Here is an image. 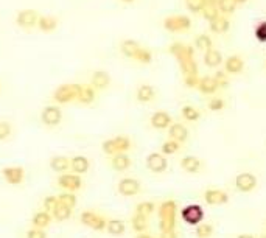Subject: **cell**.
I'll list each match as a JSON object with an SVG mask.
<instances>
[{
	"instance_id": "6da1fadb",
	"label": "cell",
	"mask_w": 266,
	"mask_h": 238,
	"mask_svg": "<svg viewBox=\"0 0 266 238\" xmlns=\"http://www.w3.org/2000/svg\"><path fill=\"white\" fill-rule=\"evenodd\" d=\"M168 52L178 59L184 77L198 75V64L195 61V50H193L191 45L184 42H173L168 47Z\"/></svg>"
},
{
	"instance_id": "7a4b0ae2",
	"label": "cell",
	"mask_w": 266,
	"mask_h": 238,
	"mask_svg": "<svg viewBox=\"0 0 266 238\" xmlns=\"http://www.w3.org/2000/svg\"><path fill=\"white\" fill-rule=\"evenodd\" d=\"M178 204L173 199H167L159 206V229L160 232L176 230Z\"/></svg>"
},
{
	"instance_id": "3957f363",
	"label": "cell",
	"mask_w": 266,
	"mask_h": 238,
	"mask_svg": "<svg viewBox=\"0 0 266 238\" xmlns=\"http://www.w3.org/2000/svg\"><path fill=\"white\" fill-rule=\"evenodd\" d=\"M131 148H132V140L128 135H115L112 139H106L102 144V150L108 157L128 153Z\"/></svg>"
},
{
	"instance_id": "277c9868",
	"label": "cell",
	"mask_w": 266,
	"mask_h": 238,
	"mask_svg": "<svg viewBox=\"0 0 266 238\" xmlns=\"http://www.w3.org/2000/svg\"><path fill=\"white\" fill-rule=\"evenodd\" d=\"M81 84H62L53 92V101L56 105H69L72 101H77L78 93H80Z\"/></svg>"
},
{
	"instance_id": "5b68a950",
	"label": "cell",
	"mask_w": 266,
	"mask_h": 238,
	"mask_svg": "<svg viewBox=\"0 0 266 238\" xmlns=\"http://www.w3.org/2000/svg\"><path fill=\"white\" fill-rule=\"evenodd\" d=\"M56 185L61 188V192L77 193L78 190H81L84 187V179H83V176H78L74 173H64V175H58Z\"/></svg>"
},
{
	"instance_id": "8992f818",
	"label": "cell",
	"mask_w": 266,
	"mask_h": 238,
	"mask_svg": "<svg viewBox=\"0 0 266 238\" xmlns=\"http://www.w3.org/2000/svg\"><path fill=\"white\" fill-rule=\"evenodd\" d=\"M62 109L58 105H48L41 111V122L47 128H56L62 123Z\"/></svg>"
},
{
	"instance_id": "52a82bcc",
	"label": "cell",
	"mask_w": 266,
	"mask_h": 238,
	"mask_svg": "<svg viewBox=\"0 0 266 238\" xmlns=\"http://www.w3.org/2000/svg\"><path fill=\"white\" fill-rule=\"evenodd\" d=\"M191 27V19L185 14H175L163 19V28L170 33L187 31Z\"/></svg>"
},
{
	"instance_id": "ba28073f",
	"label": "cell",
	"mask_w": 266,
	"mask_h": 238,
	"mask_svg": "<svg viewBox=\"0 0 266 238\" xmlns=\"http://www.w3.org/2000/svg\"><path fill=\"white\" fill-rule=\"evenodd\" d=\"M181 218L190 226H200L204 220V209L200 204H188L181 210Z\"/></svg>"
},
{
	"instance_id": "9c48e42d",
	"label": "cell",
	"mask_w": 266,
	"mask_h": 238,
	"mask_svg": "<svg viewBox=\"0 0 266 238\" xmlns=\"http://www.w3.org/2000/svg\"><path fill=\"white\" fill-rule=\"evenodd\" d=\"M2 176L10 185H20L25 181V168L22 165H7L2 168Z\"/></svg>"
},
{
	"instance_id": "30bf717a",
	"label": "cell",
	"mask_w": 266,
	"mask_h": 238,
	"mask_svg": "<svg viewBox=\"0 0 266 238\" xmlns=\"http://www.w3.org/2000/svg\"><path fill=\"white\" fill-rule=\"evenodd\" d=\"M41 14L36 10H20L16 16V23L17 27L23 28V30H33L38 27V20H39Z\"/></svg>"
},
{
	"instance_id": "8fae6325",
	"label": "cell",
	"mask_w": 266,
	"mask_h": 238,
	"mask_svg": "<svg viewBox=\"0 0 266 238\" xmlns=\"http://www.w3.org/2000/svg\"><path fill=\"white\" fill-rule=\"evenodd\" d=\"M117 192H118V195L131 198V196H136L142 192V184L136 178H122L117 184Z\"/></svg>"
},
{
	"instance_id": "7c38bea8",
	"label": "cell",
	"mask_w": 266,
	"mask_h": 238,
	"mask_svg": "<svg viewBox=\"0 0 266 238\" xmlns=\"http://www.w3.org/2000/svg\"><path fill=\"white\" fill-rule=\"evenodd\" d=\"M145 165H147V168L154 173V175H160V173H165L167 168H168V160H167V156H163L162 153H150L145 159Z\"/></svg>"
},
{
	"instance_id": "4fadbf2b",
	"label": "cell",
	"mask_w": 266,
	"mask_h": 238,
	"mask_svg": "<svg viewBox=\"0 0 266 238\" xmlns=\"http://www.w3.org/2000/svg\"><path fill=\"white\" fill-rule=\"evenodd\" d=\"M235 187H237L238 192H241V193H251L252 190L257 187V178L252 173H249V172L240 173L235 178Z\"/></svg>"
},
{
	"instance_id": "5bb4252c",
	"label": "cell",
	"mask_w": 266,
	"mask_h": 238,
	"mask_svg": "<svg viewBox=\"0 0 266 238\" xmlns=\"http://www.w3.org/2000/svg\"><path fill=\"white\" fill-rule=\"evenodd\" d=\"M70 172L78 176L87 175L90 172V159L83 154L70 157Z\"/></svg>"
},
{
	"instance_id": "9a60e30c",
	"label": "cell",
	"mask_w": 266,
	"mask_h": 238,
	"mask_svg": "<svg viewBox=\"0 0 266 238\" xmlns=\"http://www.w3.org/2000/svg\"><path fill=\"white\" fill-rule=\"evenodd\" d=\"M150 125L154 128V129H159V131H162V129H168L172 125H173V117L168 114V112H165V111H157V112H154L153 115H151V118H150Z\"/></svg>"
},
{
	"instance_id": "2e32d148",
	"label": "cell",
	"mask_w": 266,
	"mask_h": 238,
	"mask_svg": "<svg viewBox=\"0 0 266 238\" xmlns=\"http://www.w3.org/2000/svg\"><path fill=\"white\" fill-rule=\"evenodd\" d=\"M90 86L96 92H103L111 86V77L106 70H95L90 77Z\"/></svg>"
},
{
	"instance_id": "e0dca14e",
	"label": "cell",
	"mask_w": 266,
	"mask_h": 238,
	"mask_svg": "<svg viewBox=\"0 0 266 238\" xmlns=\"http://www.w3.org/2000/svg\"><path fill=\"white\" fill-rule=\"evenodd\" d=\"M109 165L112 166V170L118 172V173H123L128 172L132 165V159L128 156V153H122V154H115L109 157Z\"/></svg>"
},
{
	"instance_id": "ac0fdd59",
	"label": "cell",
	"mask_w": 266,
	"mask_h": 238,
	"mask_svg": "<svg viewBox=\"0 0 266 238\" xmlns=\"http://www.w3.org/2000/svg\"><path fill=\"white\" fill-rule=\"evenodd\" d=\"M204 199L209 206H223L229 201V195L220 188H209L204 193Z\"/></svg>"
},
{
	"instance_id": "d6986e66",
	"label": "cell",
	"mask_w": 266,
	"mask_h": 238,
	"mask_svg": "<svg viewBox=\"0 0 266 238\" xmlns=\"http://www.w3.org/2000/svg\"><path fill=\"white\" fill-rule=\"evenodd\" d=\"M156 89L151 84H140L136 90V100L142 105H147L156 100Z\"/></svg>"
},
{
	"instance_id": "ffe728a7",
	"label": "cell",
	"mask_w": 266,
	"mask_h": 238,
	"mask_svg": "<svg viewBox=\"0 0 266 238\" xmlns=\"http://www.w3.org/2000/svg\"><path fill=\"white\" fill-rule=\"evenodd\" d=\"M245 69V61L238 55H232L224 61V72L227 75H238L243 72Z\"/></svg>"
},
{
	"instance_id": "44dd1931",
	"label": "cell",
	"mask_w": 266,
	"mask_h": 238,
	"mask_svg": "<svg viewBox=\"0 0 266 238\" xmlns=\"http://www.w3.org/2000/svg\"><path fill=\"white\" fill-rule=\"evenodd\" d=\"M52 223H53L52 213H48L45 210H38V212L33 213V217H31V227H38V229L45 230Z\"/></svg>"
},
{
	"instance_id": "7402d4cb",
	"label": "cell",
	"mask_w": 266,
	"mask_h": 238,
	"mask_svg": "<svg viewBox=\"0 0 266 238\" xmlns=\"http://www.w3.org/2000/svg\"><path fill=\"white\" fill-rule=\"evenodd\" d=\"M50 168L56 173V175H64L67 172H70V157L69 156H53L50 159Z\"/></svg>"
},
{
	"instance_id": "603a6c76",
	"label": "cell",
	"mask_w": 266,
	"mask_h": 238,
	"mask_svg": "<svg viewBox=\"0 0 266 238\" xmlns=\"http://www.w3.org/2000/svg\"><path fill=\"white\" fill-rule=\"evenodd\" d=\"M201 160L200 157L196 156H184L181 159V168L185 172V173H190V175H195L201 170Z\"/></svg>"
},
{
	"instance_id": "cb8c5ba5",
	"label": "cell",
	"mask_w": 266,
	"mask_h": 238,
	"mask_svg": "<svg viewBox=\"0 0 266 238\" xmlns=\"http://www.w3.org/2000/svg\"><path fill=\"white\" fill-rule=\"evenodd\" d=\"M168 137H170L172 140L179 142V144L182 145L184 142L188 139V129L182 123H173L170 128H168Z\"/></svg>"
},
{
	"instance_id": "d4e9b609",
	"label": "cell",
	"mask_w": 266,
	"mask_h": 238,
	"mask_svg": "<svg viewBox=\"0 0 266 238\" xmlns=\"http://www.w3.org/2000/svg\"><path fill=\"white\" fill-rule=\"evenodd\" d=\"M140 47H142V45H140L137 41H134V39H126V41L120 42V52H122L123 56H126V58H129V59L134 61L137 52L140 50Z\"/></svg>"
},
{
	"instance_id": "484cf974",
	"label": "cell",
	"mask_w": 266,
	"mask_h": 238,
	"mask_svg": "<svg viewBox=\"0 0 266 238\" xmlns=\"http://www.w3.org/2000/svg\"><path fill=\"white\" fill-rule=\"evenodd\" d=\"M58 23H59L58 17L45 14V16H41V17H39V20H38V28H39L42 33H52V31H55V30L58 28Z\"/></svg>"
},
{
	"instance_id": "4316f807",
	"label": "cell",
	"mask_w": 266,
	"mask_h": 238,
	"mask_svg": "<svg viewBox=\"0 0 266 238\" xmlns=\"http://www.w3.org/2000/svg\"><path fill=\"white\" fill-rule=\"evenodd\" d=\"M96 98V90L90 86V84H86V86H81L80 87V93H78V98H77V103L80 105H92Z\"/></svg>"
},
{
	"instance_id": "83f0119b",
	"label": "cell",
	"mask_w": 266,
	"mask_h": 238,
	"mask_svg": "<svg viewBox=\"0 0 266 238\" xmlns=\"http://www.w3.org/2000/svg\"><path fill=\"white\" fill-rule=\"evenodd\" d=\"M106 232L112 236H122L126 232V223L122 218H109Z\"/></svg>"
},
{
	"instance_id": "f1b7e54d",
	"label": "cell",
	"mask_w": 266,
	"mask_h": 238,
	"mask_svg": "<svg viewBox=\"0 0 266 238\" xmlns=\"http://www.w3.org/2000/svg\"><path fill=\"white\" fill-rule=\"evenodd\" d=\"M210 31L215 33V35H224L229 31L230 28V20L226 17V16H218L215 20L210 22V25H209Z\"/></svg>"
},
{
	"instance_id": "f546056e",
	"label": "cell",
	"mask_w": 266,
	"mask_h": 238,
	"mask_svg": "<svg viewBox=\"0 0 266 238\" xmlns=\"http://www.w3.org/2000/svg\"><path fill=\"white\" fill-rule=\"evenodd\" d=\"M196 89L204 95H213L220 87H218V84H216L213 77H203V78H200V84Z\"/></svg>"
},
{
	"instance_id": "4dcf8cb0",
	"label": "cell",
	"mask_w": 266,
	"mask_h": 238,
	"mask_svg": "<svg viewBox=\"0 0 266 238\" xmlns=\"http://www.w3.org/2000/svg\"><path fill=\"white\" fill-rule=\"evenodd\" d=\"M148 218L147 217H142L139 215V213H132V217H131V227L136 233H147L148 230Z\"/></svg>"
},
{
	"instance_id": "1f68e13d",
	"label": "cell",
	"mask_w": 266,
	"mask_h": 238,
	"mask_svg": "<svg viewBox=\"0 0 266 238\" xmlns=\"http://www.w3.org/2000/svg\"><path fill=\"white\" fill-rule=\"evenodd\" d=\"M204 64L210 69H216V67H220L223 64V55L220 50H209L204 53Z\"/></svg>"
},
{
	"instance_id": "d6a6232c",
	"label": "cell",
	"mask_w": 266,
	"mask_h": 238,
	"mask_svg": "<svg viewBox=\"0 0 266 238\" xmlns=\"http://www.w3.org/2000/svg\"><path fill=\"white\" fill-rule=\"evenodd\" d=\"M156 210V204L153 201H142L134 207V213H139L142 217L150 218Z\"/></svg>"
},
{
	"instance_id": "836d02e7",
	"label": "cell",
	"mask_w": 266,
	"mask_h": 238,
	"mask_svg": "<svg viewBox=\"0 0 266 238\" xmlns=\"http://www.w3.org/2000/svg\"><path fill=\"white\" fill-rule=\"evenodd\" d=\"M58 196V201L61 206H65V207H70V209H75L78 206V196L72 192H61L56 195Z\"/></svg>"
},
{
	"instance_id": "e575fe53",
	"label": "cell",
	"mask_w": 266,
	"mask_h": 238,
	"mask_svg": "<svg viewBox=\"0 0 266 238\" xmlns=\"http://www.w3.org/2000/svg\"><path fill=\"white\" fill-rule=\"evenodd\" d=\"M181 114H182V117H184V120H187V122H198L200 117H201L200 109H196L195 106H191V105L182 106Z\"/></svg>"
},
{
	"instance_id": "d590c367",
	"label": "cell",
	"mask_w": 266,
	"mask_h": 238,
	"mask_svg": "<svg viewBox=\"0 0 266 238\" xmlns=\"http://www.w3.org/2000/svg\"><path fill=\"white\" fill-rule=\"evenodd\" d=\"M72 213H74V209H70V207H65V206H61V204H59L58 209L52 213V217H53L55 221H58V223H64V221L70 220Z\"/></svg>"
},
{
	"instance_id": "8d00e7d4",
	"label": "cell",
	"mask_w": 266,
	"mask_h": 238,
	"mask_svg": "<svg viewBox=\"0 0 266 238\" xmlns=\"http://www.w3.org/2000/svg\"><path fill=\"white\" fill-rule=\"evenodd\" d=\"M195 47L198 50L206 53V52L213 49V41L209 35H198L196 39H195Z\"/></svg>"
},
{
	"instance_id": "74e56055",
	"label": "cell",
	"mask_w": 266,
	"mask_h": 238,
	"mask_svg": "<svg viewBox=\"0 0 266 238\" xmlns=\"http://www.w3.org/2000/svg\"><path fill=\"white\" fill-rule=\"evenodd\" d=\"M179 150H181V144L176 140H172V139L165 140L162 144V147H160V151H162L163 156H173V154L179 153Z\"/></svg>"
},
{
	"instance_id": "f35d334b",
	"label": "cell",
	"mask_w": 266,
	"mask_h": 238,
	"mask_svg": "<svg viewBox=\"0 0 266 238\" xmlns=\"http://www.w3.org/2000/svg\"><path fill=\"white\" fill-rule=\"evenodd\" d=\"M238 4L235 0H218V10L221 16H229L237 11Z\"/></svg>"
},
{
	"instance_id": "ab89813d",
	"label": "cell",
	"mask_w": 266,
	"mask_h": 238,
	"mask_svg": "<svg viewBox=\"0 0 266 238\" xmlns=\"http://www.w3.org/2000/svg\"><path fill=\"white\" fill-rule=\"evenodd\" d=\"M59 206V201H58V196L56 195H50V196H45L44 201H42V210L48 212V213H53Z\"/></svg>"
},
{
	"instance_id": "60d3db41",
	"label": "cell",
	"mask_w": 266,
	"mask_h": 238,
	"mask_svg": "<svg viewBox=\"0 0 266 238\" xmlns=\"http://www.w3.org/2000/svg\"><path fill=\"white\" fill-rule=\"evenodd\" d=\"M134 61H137L139 64H145V65L151 64V61H153V53H151V50L145 49V47H140V50L137 52Z\"/></svg>"
},
{
	"instance_id": "b9f144b4",
	"label": "cell",
	"mask_w": 266,
	"mask_h": 238,
	"mask_svg": "<svg viewBox=\"0 0 266 238\" xmlns=\"http://www.w3.org/2000/svg\"><path fill=\"white\" fill-rule=\"evenodd\" d=\"M201 14L209 22H212V20H215L218 16H221L220 14V10H218V5H206L204 10L201 11Z\"/></svg>"
},
{
	"instance_id": "7bdbcfd3",
	"label": "cell",
	"mask_w": 266,
	"mask_h": 238,
	"mask_svg": "<svg viewBox=\"0 0 266 238\" xmlns=\"http://www.w3.org/2000/svg\"><path fill=\"white\" fill-rule=\"evenodd\" d=\"M13 134H14V129L11 123L7 120H0V142L8 140L10 137H13Z\"/></svg>"
},
{
	"instance_id": "ee69618b",
	"label": "cell",
	"mask_w": 266,
	"mask_h": 238,
	"mask_svg": "<svg viewBox=\"0 0 266 238\" xmlns=\"http://www.w3.org/2000/svg\"><path fill=\"white\" fill-rule=\"evenodd\" d=\"M96 215H98V212H95V210H84V212H81V215H80V223L90 229V226L95 221Z\"/></svg>"
},
{
	"instance_id": "f6af8a7d",
	"label": "cell",
	"mask_w": 266,
	"mask_h": 238,
	"mask_svg": "<svg viewBox=\"0 0 266 238\" xmlns=\"http://www.w3.org/2000/svg\"><path fill=\"white\" fill-rule=\"evenodd\" d=\"M185 7L190 13L200 14L206 7V0H185Z\"/></svg>"
},
{
	"instance_id": "bcb514c9",
	"label": "cell",
	"mask_w": 266,
	"mask_h": 238,
	"mask_svg": "<svg viewBox=\"0 0 266 238\" xmlns=\"http://www.w3.org/2000/svg\"><path fill=\"white\" fill-rule=\"evenodd\" d=\"M108 217H105L103 213H98L96 215V218H95V221L92 223V226H90V229L92 230H95V232H103V230H106V226H108Z\"/></svg>"
},
{
	"instance_id": "7dc6e473",
	"label": "cell",
	"mask_w": 266,
	"mask_h": 238,
	"mask_svg": "<svg viewBox=\"0 0 266 238\" xmlns=\"http://www.w3.org/2000/svg\"><path fill=\"white\" fill-rule=\"evenodd\" d=\"M213 235V226L209 224V223H204V224H200L196 227V236L198 238H210Z\"/></svg>"
},
{
	"instance_id": "c3c4849f",
	"label": "cell",
	"mask_w": 266,
	"mask_h": 238,
	"mask_svg": "<svg viewBox=\"0 0 266 238\" xmlns=\"http://www.w3.org/2000/svg\"><path fill=\"white\" fill-rule=\"evenodd\" d=\"M213 78H215V81H216V84H218L220 89H226L227 87V84H229V75L224 72V70H218V72H215Z\"/></svg>"
},
{
	"instance_id": "681fc988",
	"label": "cell",
	"mask_w": 266,
	"mask_h": 238,
	"mask_svg": "<svg viewBox=\"0 0 266 238\" xmlns=\"http://www.w3.org/2000/svg\"><path fill=\"white\" fill-rule=\"evenodd\" d=\"M224 106H226L224 100H223V98H218V97L210 98V101H209V105H207V108H209L212 112H220V111L224 109Z\"/></svg>"
},
{
	"instance_id": "f907efd6",
	"label": "cell",
	"mask_w": 266,
	"mask_h": 238,
	"mask_svg": "<svg viewBox=\"0 0 266 238\" xmlns=\"http://www.w3.org/2000/svg\"><path fill=\"white\" fill-rule=\"evenodd\" d=\"M254 35H255L257 41H260V42H266V20L260 22L258 25L255 27Z\"/></svg>"
},
{
	"instance_id": "816d5d0a",
	"label": "cell",
	"mask_w": 266,
	"mask_h": 238,
	"mask_svg": "<svg viewBox=\"0 0 266 238\" xmlns=\"http://www.w3.org/2000/svg\"><path fill=\"white\" fill-rule=\"evenodd\" d=\"M25 238H48L47 232L44 229H38V227H30L25 233Z\"/></svg>"
},
{
	"instance_id": "f5cc1de1",
	"label": "cell",
	"mask_w": 266,
	"mask_h": 238,
	"mask_svg": "<svg viewBox=\"0 0 266 238\" xmlns=\"http://www.w3.org/2000/svg\"><path fill=\"white\" fill-rule=\"evenodd\" d=\"M184 84L188 89H196L200 84V77L198 75H187V77H184Z\"/></svg>"
},
{
	"instance_id": "db71d44e",
	"label": "cell",
	"mask_w": 266,
	"mask_h": 238,
	"mask_svg": "<svg viewBox=\"0 0 266 238\" xmlns=\"http://www.w3.org/2000/svg\"><path fill=\"white\" fill-rule=\"evenodd\" d=\"M160 238H178V233H176V230L162 232V233H160Z\"/></svg>"
},
{
	"instance_id": "11a10c76",
	"label": "cell",
	"mask_w": 266,
	"mask_h": 238,
	"mask_svg": "<svg viewBox=\"0 0 266 238\" xmlns=\"http://www.w3.org/2000/svg\"><path fill=\"white\" fill-rule=\"evenodd\" d=\"M134 238H156V236H153V235H150V233H137Z\"/></svg>"
},
{
	"instance_id": "9f6ffc18",
	"label": "cell",
	"mask_w": 266,
	"mask_h": 238,
	"mask_svg": "<svg viewBox=\"0 0 266 238\" xmlns=\"http://www.w3.org/2000/svg\"><path fill=\"white\" fill-rule=\"evenodd\" d=\"M237 238H254V235H251V233H240Z\"/></svg>"
},
{
	"instance_id": "6f0895ef",
	"label": "cell",
	"mask_w": 266,
	"mask_h": 238,
	"mask_svg": "<svg viewBox=\"0 0 266 238\" xmlns=\"http://www.w3.org/2000/svg\"><path fill=\"white\" fill-rule=\"evenodd\" d=\"M206 5H218V0H206Z\"/></svg>"
},
{
	"instance_id": "680465c9",
	"label": "cell",
	"mask_w": 266,
	"mask_h": 238,
	"mask_svg": "<svg viewBox=\"0 0 266 238\" xmlns=\"http://www.w3.org/2000/svg\"><path fill=\"white\" fill-rule=\"evenodd\" d=\"M235 2H237L238 5H243V4H246V2H248V0H235Z\"/></svg>"
},
{
	"instance_id": "91938a15",
	"label": "cell",
	"mask_w": 266,
	"mask_h": 238,
	"mask_svg": "<svg viewBox=\"0 0 266 238\" xmlns=\"http://www.w3.org/2000/svg\"><path fill=\"white\" fill-rule=\"evenodd\" d=\"M120 2H123V4H132V2H136V0H120Z\"/></svg>"
},
{
	"instance_id": "94428289",
	"label": "cell",
	"mask_w": 266,
	"mask_h": 238,
	"mask_svg": "<svg viewBox=\"0 0 266 238\" xmlns=\"http://www.w3.org/2000/svg\"><path fill=\"white\" fill-rule=\"evenodd\" d=\"M0 93H2V81H0Z\"/></svg>"
},
{
	"instance_id": "6125c7cd",
	"label": "cell",
	"mask_w": 266,
	"mask_h": 238,
	"mask_svg": "<svg viewBox=\"0 0 266 238\" xmlns=\"http://www.w3.org/2000/svg\"><path fill=\"white\" fill-rule=\"evenodd\" d=\"M261 238H266V235H264V236H261Z\"/></svg>"
}]
</instances>
